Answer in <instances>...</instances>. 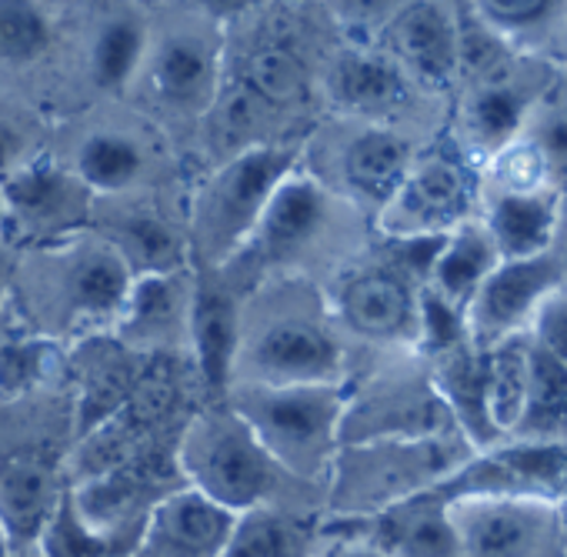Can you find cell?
<instances>
[{
  "instance_id": "6da1fadb",
  "label": "cell",
  "mask_w": 567,
  "mask_h": 557,
  "mask_svg": "<svg viewBox=\"0 0 567 557\" xmlns=\"http://www.w3.org/2000/svg\"><path fill=\"white\" fill-rule=\"evenodd\" d=\"M341 408L344 401L331 384H264L240 401L237 417L274 464H284L298 474H315L324 464V451L334 444Z\"/></svg>"
},
{
  "instance_id": "7a4b0ae2",
  "label": "cell",
  "mask_w": 567,
  "mask_h": 557,
  "mask_svg": "<svg viewBox=\"0 0 567 557\" xmlns=\"http://www.w3.org/2000/svg\"><path fill=\"white\" fill-rule=\"evenodd\" d=\"M181 464L194 491L230 514L260 507L274 487V461L237 414L197 417L184 437Z\"/></svg>"
},
{
  "instance_id": "3957f363",
  "label": "cell",
  "mask_w": 567,
  "mask_h": 557,
  "mask_svg": "<svg viewBox=\"0 0 567 557\" xmlns=\"http://www.w3.org/2000/svg\"><path fill=\"white\" fill-rule=\"evenodd\" d=\"M424 494L444 507L464 501H517V504L560 501L564 504L567 441H524L514 447H497Z\"/></svg>"
},
{
  "instance_id": "277c9868",
  "label": "cell",
  "mask_w": 567,
  "mask_h": 557,
  "mask_svg": "<svg viewBox=\"0 0 567 557\" xmlns=\"http://www.w3.org/2000/svg\"><path fill=\"white\" fill-rule=\"evenodd\" d=\"M291 167L295 154L280 147H247L224 164L210 184L200 217L204 244L214 257L230 250L244 234L257 227L270 194L291 174Z\"/></svg>"
},
{
  "instance_id": "5b68a950",
  "label": "cell",
  "mask_w": 567,
  "mask_h": 557,
  "mask_svg": "<svg viewBox=\"0 0 567 557\" xmlns=\"http://www.w3.org/2000/svg\"><path fill=\"white\" fill-rule=\"evenodd\" d=\"M564 285V274L554 254H537L527 260H501L477 295L467 305V331L477 344L494 348L534 318L537 305Z\"/></svg>"
},
{
  "instance_id": "8992f818",
  "label": "cell",
  "mask_w": 567,
  "mask_h": 557,
  "mask_svg": "<svg viewBox=\"0 0 567 557\" xmlns=\"http://www.w3.org/2000/svg\"><path fill=\"white\" fill-rule=\"evenodd\" d=\"M234 517L194 487L167 494L147 517L137 557H220Z\"/></svg>"
},
{
  "instance_id": "52a82bcc",
  "label": "cell",
  "mask_w": 567,
  "mask_h": 557,
  "mask_svg": "<svg viewBox=\"0 0 567 557\" xmlns=\"http://www.w3.org/2000/svg\"><path fill=\"white\" fill-rule=\"evenodd\" d=\"M467 180L464 171L444 157L424 161L417 171H408L404 184L394 190L388 207V227L398 237H437L464 217Z\"/></svg>"
},
{
  "instance_id": "ba28073f",
  "label": "cell",
  "mask_w": 567,
  "mask_h": 557,
  "mask_svg": "<svg viewBox=\"0 0 567 557\" xmlns=\"http://www.w3.org/2000/svg\"><path fill=\"white\" fill-rule=\"evenodd\" d=\"M254 364L270 388L328 384L341 364V351L331 334L308 321H280L260 334Z\"/></svg>"
},
{
  "instance_id": "9c48e42d",
  "label": "cell",
  "mask_w": 567,
  "mask_h": 557,
  "mask_svg": "<svg viewBox=\"0 0 567 557\" xmlns=\"http://www.w3.org/2000/svg\"><path fill=\"white\" fill-rule=\"evenodd\" d=\"M447 514L461 557H527L540 527V507L517 501H464Z\"/></svg>"
},
{
  "instance_id": "30bf717a",
  "label": "cell",
  "mask_w": 567,
  "mask_h": 557,
  "mask_svg": "<svg viewBox=\"0 0 567 557\" xmlns=\"http://www.w3.org/2000/svg\"><path fill=\"white\" fill-rule=\"evenodd\" d=\"M61 504L58 474L38 457L0 461V537L14 547L41 540Z\"/></svg>"
},
{
  "instance_id": "8fae6325",
  "label": "cell",
  "mask_w": 567,
  "mask_h": 557,
  "mask_svg": "<svg viewBox=\"0 0 567 557\" xmlns=\"http://www.w3.org/2000/svg\"><path fill=\"white\" fill-rule=\"evenodd\" d=\"M557 220H560L557 194L544 187L534 194H501L484 227L501 260H527L547 254Z\"/></svg>"
},
{
  "instance_id": "7c38bea8",
  "label": "cell",
  "mask_w": 567,
  "mask_h": 557,
  "mask_svg": "<svg viewBox=\"0 0 567 557\" xmlns=\"http://www.w3.org/2000/svg\"><path fill=\"white\" fill-rule=\"evenodd\" d=\"M328 217V200L321 187L311 177H284L277 190L270 194L260 220H257V237L267 257H288L301 250L318 227Z\"/></svg>"
},
{
  "instance_id": "4fadbf2b",
  "label": "cell",
  "mask_w": 567,
  "mask_h": 557,
  "mask_svg": "<svg viewBox=\"0 0 567 557\" xmlns=\"http://www.w3.org/2000/svg\"><path fill=\"white\" fill-rule=\"evenodd\" d=\"M394 48L417 78L447 84L457 71V21L447 8L411 4L394 18Z\"/></svg>"
},
{
  "instance_id": "5bb4252c",
  "label": "cell",
  "mask_w": 567,
  "mask_h": 557,
  "mask_svg": "<svg viewBox=\"0 0 567 557\" xmlns=\"http://www.w3.org/2000/svg\"><path fill=\"white\" fill-rule=\"evenodd\" d=\"M501 264L497 247L484 224H464L454 234L444 237V247L431 267V288L441 301H447L454 311H467L477 288L487 281V274Z\"/></svg>"
},
{
  "instance_id": "9a60e30c",
  "label": "cell",
  "mask_w": 567,
  "mask_h": 557,
  "mask_svg": "<svg viewBox=\"0 0 567 557\" xmlns=\"http://www.w3.org/2000/svg\"><path fill=\"white\" fill-rule=\"evenodd\" d=\"M344 321L368 338H398L414 318V301L401 277L374 270L351 281L341 295Z\"/></svg>"
},
{
  "instance_id": "2e32d148",
  "label": "cell",
  "mask_w": 567,
  "mask_h": 557,
  "mask_svg": "<svg viewBox=\"0 0 567 557\" xmlns=\"http://www.w3.org/2000/svg\"><path fill=\"white\" fill-rule=\"evenodd\" d=\"M187 328L194 338L200 374L210 388H224L237 354V308L227 291L200 288L187 311Z\"/></svg>"
},
{
  "instance_id": "e0dca14e",
  "label": "cell",
  "mask_w": 567,
  "mask_h": 557,
  "mask_svg": "<svg viewBox=\"0 0 567 557\" xmlns=\"http://www.w3.org/2000/svg\"><path fill=\"white\" fill-rule=\"evenodd\" d=\"M527 341L507 338L481 358V401L491 434H514L524 414Z\"/></svg>"
},
{
  "instance_id": "ac0fdd59",
  "label": "cell",
  "mask_w": 567,
  "mask_h": 557,
  "mask_svg": "<svg viewBox=\"0 0 567 557\" xmlns=\"http://www.w3.org/2000/svg\"><path fill=\"white\" fill-rule=\"evenodd\" d=\"M391 557H461L457 530L444 504L427 494L401 501L388 514V547Z\"/></svg>"
},
{
  "instance_id": "d6986e66",
  "label": "cell",
  "mask_w": 567,
  "mask_h": 557,
  "mask_svg": "<svg viewBox=\"0 0 567 557\" xmlns=\"http://www.w3.org/2000/svg\"><path fill=\"white\" fill-rule=\"evenodd\" d=\"M514 434H524V441H567V368L530 341L524 414Z\"/></svg>"
},
{
  "instance_id": "ffe728a7",
  "label": "cell",
  "mask_w": 567,
  "mask_h": 557,
  "mask_svg": "<svg viewBox=\"0 0 567 557\" xmlns=\"http://www.w3.org/2000/svg\"><path fill=\"white\" fill-rule=\"evenodd\" d=\"M408 164H411V147L404 137L388 131H371L351 144L344 174L358 190L391 200L408 177Z\"/></svg>"
},
{
  "instance_id": "44dd1931",
  "label": "cell",
  "mask_w": 567,
  "mask_h": 557,
  "mask_svg": "<svg viewBox=\"0 0 567 557\" xmlns=\"http://www.w3.org/2000/svg\"><path fill=\"white\" fill-rule=\"evenodd\" d=\"M214 81L210 51L194 38H171L154 58V87L171 104L204 101Z\"/></svg>"
},
{
  "instance_id": "7402d4cb",
  "label": "cell",
  "mask_w": 567,
  "mask_h": 557,
  "mask_svg": "<svg viewBox=\"0 0 567 557\" xmlns=\"http://www.w3.org/2000/svg\"><path fill=\"white\" fill-rule=\"evenodd\" d=\"M71 298H74V308L87 318H104V314L121 311V305L131 298L127 260L114 250L87 254L71 274Z\"/></svg>"
},
{
  "instance_id": "603a6c76",
  "label": "cell",
  "mask_w": 567,
  "mask_h": 557,
  "mask_svg": "<svg viewBox=\"0 0 567 557\" xmlns=\"http://www.w3.org/2000/svg\"><path fill=\"white\" fill-rule=\"evenodd\" d=\"M524 107L527 101L514 87L497 84V81L481 84L464 107V127H467L471 144L481 147L484 154H501L511 144Z\"/></svg>"
},
{
  "instance_id": "cb8c5ba5",
  "label": "cell",
  "mask_w": 567,
  "mask_h": 557,
  "mask_svg": "<svg viewBox=\"0 0 567 557\" xmlns=\"http://www.w3.org/2000/svg\"><path fill=\"white\" fill-rule=\"evenodd\" d=\"M338 91L348 107L358 111H381L404 101V78L394 64L374 54H351L341 64Z\"/></svg>"
},
{
  "instance_id": "d4e9b609",
  "label": "cell",
  "mask_w": 567,
  "mask_h": 557,
  "mask_svg": "<svg viewBox=\"0 0 567 557\" xmlns=\"http://www.w3.org/2000/svg\"><path fill=\"white\" fill-rule=\"evenodd\" d=\"M220 557H301V534L284 517L254 507L234 517Z\"/></svg>"
},
{
  "instance_id": "484cf974",
  "label": "cell",
  "mask_w": 567,
  "mask_h": 557,
  "mask_svg": "<svg viewBox=\"0 0 567 557\" xmlns=\"http://www.w3.org/2000/svg\"><path fill=\"white\" fill-rule=\"evenodd\" d=\"M78 174L94 190H124L141 174V147L121 134H94L78 154Z\"/></svg>"
},
{
  "instance_id": "4316f807",
  "label": "cell",
  "mask_w": 567,
  "mask_h": 557,
  "mask_svg": "<svg viewBox=\"0 0 567 557\" xmlns=\"http://www.w3.org/2000/svg\"><path fill=\"white\" fill-rule=\"evenodd\" d=\"M48 557H124L111 534H101L78 507L74 494H61V504L44 527L41 540Z\"/></svg>"
},
{
  "instance_id": "83f0119b",
  "label": "cell",
  "mask_w": 567,
  "mask_h": 557,
  "mask_svg": "<svg viewBox=\"0 0 567 557\" xmlns=\"http://www.w3.org/2000/svg\"><path fill=\"white\" fill-rule=\"evenodd\" d=\"M244 87L254 91L264 104H298L308 97V71L284 48H264L247 58Z\"/></svg>"
},
{
  "instance_id": "f1b7e54d",
  "label": "cell",
  "mask_w": 567,
  "mask_h": 557,
  "mask_svg": "<svg viewBox=\"0 0 567 557\" xmlns=\"http://www.w3.org/2000/svg\"><path fill=\"white\" fill-rule=\"evenodd\" d=\"M144 54V28L137 18L124 14L101 28L94 41V78L101 87H121L131 81Z\"/></svg>"
},
{
  "instance_id": "f546056e",
  "label": "cell",
  "mask_w": 567,
  "mask_h": 557,
  "mask_svg": "<svg viewBox=\"0 0 567 557\" xmlns=\"http://www.w3.org/2000/svg\"><path fill=\"white\" fill-rule=\"evenodd\" d=\"M124 260H141L151 277H164L181 264V240L161 220L137 217L124 227Z\"/></svg>"
},
{
  "instance_id": "4dcf8cb0",
  "label": "cell",
  "mask_w": 567,
  "mask_h": 557,
  "mask_svg": "<svg viewBox=\"0 0 567 557\" xmlns=\"http://www.w3.org/2000/svg\"><path fill=\"white\" fill-rule=\"evenodd\" d=\"M51 41L48 18L31 4H0V61H31Z\"/></svg>"
},
{
  "instance_id": "1f68e13d",
  "label": "cell",
  "mask_w": 567,
  "mask_h": 557,
  "mask_svg": "<svg viewBox=\"0 0 567 557\" xmlns=\"http://www.w3.org/2000/svg\"><path fill=\"white\" fill-rule=\"evenodd\" d=\"M260 114H264V101L247 91V87H237L230 97L220 101L217 107V127H214V144L220 151H234L230 157L244 154L247 147V134L257 131L260 124Z\"/></svg>"
},
{
  "instance_id": "d6a6232c",
  "label": "cell",
  "mask_w": 567,
  "mask_h": 557,
  "mask_svg": "<svg viewBox=\"0 0 567 557\" xmlns=\"http://www.w3.org/2000/svg\"><path fill=\"white\" fill-rule=\"evenodd\" d=\"M181 314V301L174 291V277H144L141 288L134 291V331H167L174 324V318Z\"/></svg>"
},
{
  "instance_id": "836d02e7",
  "label": "cell",
  "mask_w": 567,
  "mask_h": 557,
  "mask_svg": "<svg viewBox=\"0 0 567 557\" xmlns=\"http://www.w3.org/2000/svg\"><path fill=\"white\" fill-rule=\"evenodd\" d=\"M497 177L504 194H534L544 190V177H547V161L540 154V147L534 141H520V144H507L497 161Z\"/></svg>"
},
{
  "instance_id": "e575fe53",
  "label": "cell",
  "mask_w": 567,
  "mask_h": 557,
  "mask_svg": "<svg viewBox=\"0 0 567 557\" xmlns=\"http://www.w3.org/2000/svg\"><path fill=\"white\" fill-rule=\"evenodd\" d=\"M530 344L567 368V285L554 288L530 318Z\"/></svg>"
},
{
  "instance_id": "d590c367",
  "label": "cell",
  "mask_w": 567,
  "mask_h": 557,
  "mask_svg": "<svg viewBox=\"0 0 567 557\" xmlns=\"http://www.w3.org/2000/svg\"><path fill=\"white\" fill-rule=\"evenodd\" d=\"M474 11L484 18L481 24L494 31H524L550 18L557 8L544 4V0H494V4H477Z\"/></svg>"
},
{
  "instance_id": "8d00e7d4",
  "label": "cell",
  "mask_w": 567,
  "mask_h": 557,
  "mask_svg": "<svg viewBox=\"0 0 567 557\" xmlns=\"http://www.w3.org/2000/svg\"><path fill=\"white\" fill-rule=\"evenodd\" d=\"M421 324H424V334H427V344L431 351H451L461 334H464V318L461 311H454L447 301H441L434 291H424V301H421Z\"/></svg>"
},
{
  "instance_id": "74e56055",
  "label": "cell",
  "mask_w": 567,
  "mask_h": 557,
  "mask_svg": "<svg viewBox=\"0 0 567 557\" xmlns=\"http://www.w3.org/2000/svg\"><path fill=\"white\" fill-rule=\"evenodd\" d=\"M547 161V167H567V117H554L544 124L540 137L534 141Z\"/></svg>"
},
{
  "instance_id": "f35d334b",
  "label": "cell",
  "mask_w": 567,
  "mask_h": 557,
  "mask_svg": "<svg viewBox=\"0 0 567 557\" xmlns=\"http://www.w3.org/2000/svg\"><path fill=\"white\" fill-rule=\"evenodd\" d=\"M334 557H391V554L384 547H371V544H348Z\"/></svg>"
},
{
  "instance_id": "ab89813d",
  "label": "cell",
  "mask_w": 567,
  "mask_h": 557,
  "mask_svg": "<svg viewBox=\"0 0 567 557\" xmlns=\"http://www.w3.org/2000/svg\"><path fill=\"white\" fill-rule=\"evenodd\" d=\"M11 154H14V137L4 127H0V164H8Z\"/></svg>"
},
{
  "instance_id": "60d3db41",
  "label": "cell",
  "mask_w": 567,
  "mask_h": 557,
  "mask_svg": "<svg viewBox=\"0 0 567 557\" xmlns=\"http://www.w3.org/2000/svg\"><path fill=\"white\" fill-rule=\"evenodd\" d=\"M557 264H560V274H564V281H567V240H564V250H560Z\"/></svg>"
},
{
  "instance_id": "b9f144b4",
  "label": "cell",
  "mask_w": 567,
  "mask_h": 557,
  "mask_svg": "<svg viewBox=\"0 0 567 557\" xmlns=\"http://www.w3.org/2000/svg\"><path fill=\"white\" fill-rule=\"evenodd\" d=\"M0 214H4V194H0Z\"/></svg>"
},
{
  "instance_id": "7bdbcfd3",
  "label": "cell",
  "mask_w": 567,
  "mask_h": 557,
  "mask_svg": "<svg viewBox=\"0 0 567 557\" xmlns=\"http://www.w3.org/2000/svg\"><path fill=\"white\" fill-rule=\"evenodd\" d=\"M564 524H567V501H564Z\"/></svg>"
}]
</instances>
